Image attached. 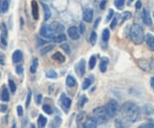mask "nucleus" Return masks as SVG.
<instances>
[{"label":"nucleus","instance_id":"obj_19","mask_svg":"<svg viewBox=\"0 0 154 128\" xmlns=\"http://www.w3.org/2000/svg\"><path fill=\"white\" fill-rule=\"evenodd\" d=\"M93 80H94V76H89L88 78H85V80L83 81V84H82V89H84V90H85V89H88V88H89V87L91 85V83L94 82Z\"/></svg>","mask_w":154,"mask_h":128},{"label":"nucleus","instance_id":"obj_36","mask_svg":"<svg viewBox=\"0 0 154 128\" xmlns=\"http://www.w3.org/2000/svg\"><path fill=\"white\" fill-rule=\"evenodd\" d=\"M43 111H44L46 114H52V108H51L50 106H47V104H44V106H43Z\"/></svg>","mask_w":154,"mask_h":128},{"label":"nucleus","instance_id":"obj_9","mask_svg":"<svg viewBox=\"0 0 154 128\" xmlns=\"http://www.w3.org/2000/svg\"><path fill=\"white\" fill-rule=\"evenodd\" d=\"M68 34H69V37H70L71 39L76 41V39H78V38H79L81 32H78V29H77V27L71 26V27H69V30H68Z\"/></svg>","mask_w":154,"mask_h":128},{"label":"nucleus","instance_id":"obj_34","mask_svg":"<svg viewBox=\"0 0 154 128\" xmlns=\"http://www.w3.org/2000/svg\"><path fill=\"white\" fill-rule=\"evenodd\" d=\"M96 38H97V36H96V32L93 31L91 34H90V37H89V42L91 43V45H94L96 43Z\"/></svg>","mask_w":154,"mask_h":128},{"label":"nucleus","instance_id":"obj_38","mask_svg":"<svg viewBox=\"0 0 154 128\" xmlns=\"http://www.w3.org/2000/svg\"><path fill=\"white\" fill-rule=\"evenodd\" d=\"M113 17H114V11H113V10H109V12H108V15H107V22H109Z\"/></svg>","mask_w":154,"mask_h":128},{"label":"nucleus","instance_id":"obj_11","mask_svg":"<svg viewBox=\"0 0 154 128\" xmlns=\"http://www.w3.org/2000/svg\"><path fill=\"white\" fill-rule=\"evenodd\" d=\"M138 64H139V66H140L144 71H147V72L152 71V66H151L149 61H146V59H139V61H138Z\"/></svg>","mask_w":154,"mask_h":128},{"label":"nucleus","instance_id":"obj_15","mask_svg":"<svg viewBox=\"0 0 154 128\" xmlns=\"http://www.w3.org/2000/svg\"><path fill=\"white\" fill-rule=\"evenodd\" d=\"M142 19H144V23L146 25H148V26L152 25V19H151V15H149L147 10H144V12H142Z\"/></svg>","mask_w":154,"mask_h":128},{"label":"nucleus","instance_id":"obj_17","mask_svg":"<svg viewBox=\"0 0 154 128\" xmlns=\"http://www.w3.org/2000/svg\"><path fill=\"white\" fill-rule=\"evenodd\" d=\"M108 62H109V59L107 57H103V58L101 59V63H100V70H101V72H106L107 71Z\"/></svg>","mask_w":154,"mask_h":128},{"label":"nucleus","instance_id":"obj_40","mask_svg":"<svg viewBox=\"0 0 154 128\" xmlns=\"http://www.w3.org/2000/svg\"><path fill=\"white\" fill-rule=\"evenodd\" d=\"M62 49H63V50H65V52H66V53H70V49H69V46H68V44H65V43H64V44H62Z\"/></svg>","mask_w":154,"mask_h":128},{"label":"nucleus","instance_id":"obj_45","mask_svg":"<svg viewBox=\"0 0 154 128\" xmlns=\"http://www.w3.org/2000/svg\"><path fill=\"white\" fill-rule=\"evenodd\" d=\"M5 63V56L4 53H0V64H4Z\"/></svg>","mask_w":154,"mask_h":128},{"label":"nucleus","instance_id":"obj_25","mask_svg":"<svg viewBox=\"0 0 154 128\" xmlns=\"http://www.w3.org/2000/svg\"><path fill=\"white\" fill-rule=\"evenodd\" d=\"M109 37H110V33H109V30L108 29H105L103 32H102V41L105 43H107L109 41Z\"/></svg>","mask_w":154,"mask_h":128},{"label":"nucleus","instance_id":"obj_51","mask_svg":"<svg viewBox=\"0 0 154 128\" xmlns=\"http://www.w3.org/2000/svg\"><path fill=\"white\" fill-rule=\"evenodd\" d=\"M141 127H154V125H153V123H145V125H142Z\"/></svg>","mask_w":154,"mask_h":128},{"label":"nucleus","instance_id":"obj_24","mask_svg":"<svg viewBox=\"0 0 154 128\" xmlns=\"http://www.w3.org/2000/svg\"><path fill=\"white\" fill-rule=\"evenodd\" d=\"M37 66H38V59L37 58H33L32 64H31V68H30L31 74H35V72L37 71Z\"/></svg>","mask_w":154,"mask_h":128},{"label":"nucleus","instance_id":"obj_3","mask_svg":"<svg viewBox=\"0 0 154 128\" xmlns=\"http://www.w3.org/2000/svg\"><path fill=\"white\" fill-rule=\"evenodd\" d=\"M93 118L97 121V123H106L110 119V115L108 114L106 107H98L94 109Z\"/></svg>","mask_w":154,"mask_h":128},{"label":"nucleus","instance_id":"obj_52","mask_svg":"<svg viewBox=\"0 0 154 128\" xmlns=\"http://www.w3.org/2000/svg\"><path fill=\"white\" fill-rule=\"evenodd\" d=\"M79 27H81V33H84V30H85V29H84V25H83V24H81V26H79Z\"/></svg>","mask_w":154,"mask_h":128},{"label":"nucleus","instance_id":"obj_16","mask_svg":"<svg viewBox=\"0 0 154 128\" xmlns=\"http://www.w3.org/2000/svg\"><path fill=\"white\" fill-rule=\"evenodd\" d=\"M1 100H3V102H8L10 101V93H8L6 87L1 88Z\"/></svg>","mask_w":154,"mask_h":128},{"label":"nucleus","instance_id":"obj_21","mask_svg":"<svg viewBox=\"0 0 154 128\" xmlns=\"http://www.w3.org/2000/svg\"><path fill=\"white\" fill-rule=\"evenodd\" d=\"M145 41H146V43H147V45L149 48H152L154 45V37H153V34H151V33L146 34L145 36Z\"/></svg>","mask_w":154,"mask_h":128},{"label":"nucleus","instance_id":"obj_20","mask_svg":"<svg viewBox=\"0 0 154 128\" xmlns=\"http://www.w3.org/2000/svg\"><path fill=\"white\" fill-rule=\"evenodd\" d=\"M52 59H54V61H57V62H59V63L65 62V57L63 56L61 52H55V53L52 55Z\"/></svg>","mask_w":154,"mask_h":128},{"label":"nucleus","instance_id":"obj_13","mask_svg":"<svg viewBox=\"0 0 154 128\" xmlns=\"http://www.w3.org/2000/svg\"><path fill=\"white\" fill-rule=\"evenodd\" d=\"M98 123H97V121L94 119V118H89V119H87V121H85V123L83 125L85 128H95L96 126H97Z\"/></svg>","mask_w":154,"mask_h":128},{"label":"nucleus","instance_id":"obj_26","mask_svg":"<svg viewBox=\"0 0 154 128\" xmlns=\"http://www.w3.org/2000/svg\"><path fill=\"white\" fill-rule=\"evenodd\" d=\"M46 122H47V119L45 116H43V115H39V118H38V126L40 128H43V127H45Z\"/></svg>","mask_w":154,"mask_h":128},{"label":"nucleus","instance_id":"obj_32","mask_svg":"<svg viewBox=\"0 0 154 128\" xmlns=\"http://www.w3.org/2000/svg\"><path fill=\"white\" fill-rule=\"evenodd\" d=\"M52 49H54V45H52V44H50V45H46L45 48H43V49L40 50V53H42V55H45V53H47L49 51H51Z\"/></svg>","mask_w":154,"mask_h":128},{"label":"nucleus","instance_id":"obj_4","mask_svg":"<svg viewBox=\"0 0 154 128\" xmlns=\"http://www.w3.org/2000/svg\"><path fill=\"white\" fill-rule=\"evenodd\" d=\"M57 34L58 33L50 26V24H45L40 29V36H42V37H44V38H46V39H54Z\"/></svg>","mask_w":154,"mask_h":128},{"label":"nucleus","instance_id":"obj_37","mask_svg":"<svg viewBox=\"0 0 154 128\" xmlns=\"http://www.w3.org/2000/svg\"><path fill=\"white\" fill-rule=\"evenodd\" d=\"M87 102V96H82L81 97V100H79V102H78V107L79 108H82L83 106H84V103Z\"/></svg>","mask_w":154,"mask_h":128},{"label":"nucleus","instance_id":"obj_42","mask_svg":"<svg viewBox=\"0 0 154 128\" xmlns=\"http://www.w3.org/2000/svg\"><path fill=\"white\" fill-rule=\"evenodd\" d=\"M30 102H31V91L27 93V99H26V107L30 106Z\"/></svg>","mask_w":154,"mask_h":128},{"label":"nucleus","instance_id":"obj_18","mask_svg":"<svg viewBox=\"0 0 154 128\" xmlns=\"http://www.w3.org/2000/svg\"><path fill=\"white\" fill-rule=\"evenodd\" d=\"M31 8H32V15L35 19H38V4L33 0L32 4H31Z\"/></svg>","mask_w":154,"mask_h":128},{"label":"nucleus","instance_id":"obj_23","mask_svg":"<svg viewBox=\"0 0 154 128\" xmlns=\"http://www.w3.org/2000/svg\"><path fill=\"white\" fill-rule=\"evenodd\" d=\"M43 8H44V19L45 20H49L50 19V17H51V11H50V8H49V6L47 5H43Z\"/></svg>","mask_w":154,"mask_h":128},{"label":"nucleus","instance_id":"obj_12","mask_svg":"<svg viewBox=\"0 0 154 128\" xmlns=\"http://www.w3.org/2000/svg\"><path fill=\"white\" fill-rule=\"evenodd\" d=\"M12 61L14 63H19L23 61V52L20 50H15L13 52V56H12Z\"/></svg>","mask_w":154,"mask_h":128},{"label":"nucleus","instance_id":"obj_30","mask_svg":"<svg viewBox=\"0 0 154 128\" xmlns=\"http://www.w3.org/2000/svg\"><path fill=\"white\" fill-rule=\"evenodd\" d=\"M84 118H85V114H84V113L78 114V116H77V126H83V125H84V123H83Z\"/></svg>","mask_w":154,"mask_h":128},{"label":"nucleus","instance_id":"obj_46","mask_svg":"<svg viewBox=\"0 0 154 128\" xmlns=\"http://www.w3.org/2000/svg\"><path fill=\"white\" fill-rule=\"evenodd\" d=\"M0 111H1L3 113H5V112L7 111V106H6V104H3L1 107H0Z\"/></svg>","mask_w":154,"mask_h":128},{"label":"nucleus","instance_id":"obj_27","mask_svg":"<svg viewBox=\"0 0 154 128\" xmlns=\"http://www.w3.org/2000/svg\"><path fill=\"white\" fill-rule=\"evenodd\" d=\"M54 41H55L56 43H63V42L65 41V34H64V33H59V34H57L56 37L54 38Z\"/></svg>","mask_w":154,"mask_h":128},{"label":"nucleus","instance_id":"obj_33","mask_svg":"<svg viewBox=\"0 0 154 128\" xmlns=\"http://www.w3.org/2000/svg\"><path fill=\"white\" fill-rule=\"evenodd\" d=\"M95 64H96V56H91L89 59V69L93 70L95 68Z\"/></svg>","mask_w":154,"mask_h":128},{"label":"nucleus","instance_id":"obj_41","mask_svg":"<svg viewBox=\"0 0 154 128\" xmlns=\"http://www.w3.org/2000/svg\"><path fill=\"white\" fill-rule=\"evenodd\" d=\"M17 112H18V115L19 116H23V107L22 106H18V107H17Z\"/></svg>","mask_w":154,"mask_h":128},{"label":"nucleus","instance_id":"obj_6","mask_svg":"<svg viewBox=\"0 0 154 128\" xmlns=\"http://www.w3.org/2000/svg\"><path fill=\"white\" fill-rule=\"evenodd\" d=\"M59 103H61L62 108L64 109V112H68V111H69V108H70V106H71V100L65 94H62L61 99H59Z\"/></svg>","mask_w":154,"mask_h":128},{"label":"nucleus","instance_id":"obj_49","mask_svg":"<svg viewBox=\"0 0 154 128\" xmlns=\"http://www.w3.org/2000/svg\"><path fill=\"white\" fill-rule=\"evenodd\" d=\"M100 7H101V10H103L105 7H106V0H103V1L101 3V5H100Z\"/></svg>","mask_w":154,"mask_h":128},{"label":"nucleus","instance_id":"obj_10","mask_svg":"<svg viewBox=\"0 0 154 128\" xmlns=\"http://www.w3.org/2000/svg\"><path fill=\"white\" fill-rule=\"evenodd\" d=\"M93 17H94V11L91 8H85L84 10V12H83V19H84V22L91 23Z\"/></svg>","mask_w":154,"mask_h":128},{"label":"nucleus","instance_id":"obj_56","mask_svg":"<svg viewBox=\"0 0 154 128\" xmlns=\"http://www.w3.org/2000/svg\"><path fill=\"white\" fill-rule=\"evenodd\" d=\"M129 1H133V0H129Z\"/></svg>","mask_w":154,"mask_h":128},{"label":"nucleus","instance_id":"obj_50","mask_svg":"<svg viewBox=\"0 0 154 128\" xmlns=\"http://www.w3.org/2000/svg\"><path fill=\"white\" fill-rule=\"evenodd\" d=\"M36 102H37V104H39V103L42 102V95H38V96H37V101H36Z\"/></svg>","mask_w":154,"mask_h":128},{"label":"nucleus","instance_id":"obj_2","mask_svg":"<svg viewBox=\"0 0 154 128\" xmlns=\"http://www.w3.org/2000/svg\"><path fill=\"white\" fill-rule=\"evenodd\" d=\"M129 37L134 44H141L145 39L144 29L139 24H133L129 31Z\"/></svg>","mask_w":154,"mask_h":128},{"label":"nucleus","instance_id":"obj_53","mask_svg":"<svg viewBox=\"0 0 154 128\" xmlns=\"http://www.w3.org/2000/svg\"><path fill=\"white\" fill-rule=\"evenodd\" d=\"M151 85H152V88L154 89V77L151 78Z\"/></svg>","mask_w":154,"mask_h":128},{"label":"nucleus","instance_id":"obj_44","mask_svg":"<svg viewBox=\"0 0 154 128\" xmlns=\"http://www.w3.org/2000/svg\"><path fill=\"white\" fill-rule=\"evenodd\" d=\"M116 24H117V18H115V19H113V22H111V25H110V27H111V29H115Z\"/></svg>","mask_w":154,"mask_h":128},{"label":"nucleus","instance_id":"obj_55","mask_svg":"<svg viewBox=\"0 0 154 128\" xmlns=\"http://www.w3.org/2000/svg\"><path fill=\"white\" fill-rule=\"evenodd\" d=\"M151 49H152V50H153V51H154V45H153V46H152V48H151Z\"/></svg>","mask_w":154,"mask_h":128},{"label":"nucleus","instance_id":"obj_39","mask_svg":"<svg viewBox=\"0 0 154 128\" xmlns=\"http://www.w3.org/2000/svg\"><path fill=\"white\" fill-rule=\"evenodd\" d=\"M15 70H17V74H18V75H22V74H23V71H24V69H23L22 65H18Z\"/></svg>","mask_w":154,"mask_h":128},{"label":"nucleus","instance_id":"obj_1","mask_svg":"<svg viewBox=\"0 0 154 128\" xmlns=\"http://www.w3.org/2000/svg\"><path fill=\"white\" fill-rule=\"evenodd\" d=\"M121 114L127 121L135 122L140 118V109L133 102H125L121 107Z\"/></svg>","mask_w":154,"mask_h":128},{"label":"nucleus","instance_id":"obj_7","mask_svg":"<svg viewBox=\"0 0 154 128\" xmlns=\"http://www.w3.org/2000/svg\"><path fill=\"white\" fill-rule=\"evenodd\" d=\"M0 30H1V46L6 48L7 46V27L4 23L0 24Z\"/></svg>","mask_w":154,"mask_h":128},{"label":"nucleus","instance_id":"obj_5","mask_svg":"<svg viewBox=\"0 0 154 128\" xmlns=\"http://www.w3.org/2000/svg\"><path fill=\"white\" fill-rule=\"evenodd\" d=\"M106 109H107L108 114L110 115V118H114L117 114V112H118V104H117V102L115 100H110L106 104Z\"/></svg>","mask_w":154,"mask_h":128},{"label":"nucleus","instance_id":"obj_48","mask_svg":"<svg viewBox=\"0 0 154 128\" xmlns=\"http://www.w3.org/2000/svg\"><path fill=\"white\" fill-rule=\"evenodd\" d=\"M151 66H152V71H154V57L153 58H151Z\"/></svg>","mask_w":154,"mask_h":128},{"label":"nucleus","instance_id":"obj_14","mask_svg":"<svg viewBox=\"0 0 154 128\" xmlns=\"http://www.w3.org/2000/svg\"><path fill=\"white\" fill-rule=\"evenodd\" d=\"M8 5H10V0H0V13H5L8 10Z\"/></svg>","mask_w":154,"mask_h":128},{"label":"nucleus","instance_id":"obj_43","mask_svg":"<svg viewBox=\"0 0 154 128\" xmlns=\"http://www.w3.org/2000/svg\"><path fill=\"white\" fill-rule=\"evenodd\" d=\"M37 45L38 46H40V45H44V44H46V42L45 41H43V39H40V38H37Z\"/></svg>","mask_w":154,"mask_h":128},{"label":"nucleus","instance_id":"obj_28","mask_svg":"<svg viewBox=\"0 0 154 128\" xmlns=\"http://www.w3.org/2000/svg\"><path fill=\"white\" fill-rule=\"evenodd\" d=\"M114 5H115L116 8L121 10V8H123V6H125V0H115V1H114Z\"/></svg>","mask_w":154,"mask_h":128},{"label":"nucleus","instance_id":"obj_47","mask_svg":"<svg viewBox=\"0 0 154 128\" xmlns=\"http://www.w3.org/2000/svg\"><path fill=\"white\" fill-rule=\"evenodd\" d=\"M141 5H142V4H141V1H138V3H136V4H135V8H136V10H139V8H141Z\"/></svg>","mask_w":154,"mask_h":128},{"label":"nucleus","instance_id":"obj_22","mask_svg":"<svg viewBox=\"0 0 154 128\" xmlns=\"http://www.w3.org/2000/svg\"><path fill=\"white\" fill-rule=\"evenodd\" d=\"M66 85H68V87H70V88H72V87L76 85V80H75L74 76L69 75V76L66 77Z\"/></svg>","mask_w":154,"mask_h":128},{"label":"nucleus","instance_id":"obj_8","mask_svg":"<svg viewBox=\"0 0 154 128\" xmlns=\"http://www.w3.org/2000/svg\"><path fill=\"white\" fill-rule=\"evenodd\" d=\"M76 72L78 76H83L84 72H85V61L84 59H81L77 64H76Z\"/></svg>","mask_w":154,"mask_h":128},{"label":"nucleus","instance_id":"obj_35","mask_svg":"<svg viewBox=\"0 0 154 128\" xmlns=\"http://www.w3.org/2000/svg\"><path fill=\"white\" fill-rule=\"evenodd\" d=\"M130 17H132V13H130V12H123L122 15H121V19H118V20H120V22H123V20H126V19H129Z\"/></svg>","mask_w":154,"mask_h":128},{"label":"nucleus","instance_id":"obj_54","mask_svg":"<svg viewBox=\"0 0 154 128\" xmlns=\"http://www.w3.org/2000/svg\"><path fill=\"white\" fill-rule=\"evenodd\" d=\"M98 23H100V18H98V19H97V20H96V23H95V27H96V26H97V25H98Z\"/></svg>","mask_w":154,"mask_h":128},{"label":"nucleus","instance_id":"obj_29","mask_svg":"<svg viewBox=\"0 0 154 128\" xmlns=\"http://www.w3.org/2000/svg\"><path fill=\"white\" fill-rule=\"evenodd\" d=\"M8 85H10V90H11V93H15V90H17V85H15V83H14V81L13 80H8Z\"/></svg>","mask_w":154,"mask_h":128},{"label":"nucleus","instance_id":"obj_57","mask_svg":"<svg viewBox=\"0 0 154 128\" xmlns=\"http://www.w3.org/2000/svg\"><path fill=\"white\" fill-rule=\"evenodd\" d=\"M153 17H154V13H153Z\"/></svg>","mask_w":154,"mask_h":128},{"label":"nucleus","instance_id":"obj_31","mask_svg":"<svg viewBox=\"0 0 154 128\" xmlns=\"http://www.w3.org/2000/svg\"><path fill=\"white\" fill-rule=\"evenodd\" d=\"M46 77L47 78H57V74H56V71H54V70H49V71H46Z\"/></svg>","mask_w":154,"mask_h":128}]
</instances>
